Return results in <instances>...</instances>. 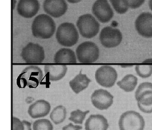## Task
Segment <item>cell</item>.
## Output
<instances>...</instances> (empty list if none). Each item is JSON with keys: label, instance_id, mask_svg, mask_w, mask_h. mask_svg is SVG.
Returning <instances> with one entry per match:
<instances>
[{"label": "cell", "instance_id": "cell-1", "mask_svg": "<svg viewBox=\"0 0 152 130\" xmlns=\"http://www.w3.org/2000/svg\"><path fill=\"white\" fill-rule=\"evenodd\" d=\"M31 31L35 37L42 40L51 38L56 31V24L51 16L40 14L36 16L31 25Z\"/></svg>", "mask_w": 152, "mask_h": 130}, {"label": "cell", "instance_id": "cell-2", "mask_svg": "<svg viewBox=\"0 0 152 130\" xmlns=\"http://www.w3.org/2000/svg\"><path fill=\"white\" fill-rule=\"evenodd\" d=\"M58 43L64 47L75 46L79 40V33L75 25L71 22L60 24L56 31Z\"/></svg>", "mask_w": 152, "mask_h": 130}, {"label": "cell", "instance_id": "cell-3", "mask_svg": "<svg viewBox=\"0 0 152 130\" xmlns=\"http://www.w3.org/2000/svg\"><path fill=\"white\" fill-rule=\"evenodd\" d=\"M43 79V73L41 68L37 65H30L22 71L18 77L16 83L20 88L28 86L36 88L39 86Z\"/></svg>", "mask_w": 152, "mask_h": 130}, {"label": "cell", "instance_id": "cell-4", "mask_svg": "<svg viewBox=\"0 0 152 130\" xmlns=\"http://www.w3.org/2000/svg\"><path fill=\"white\" fill-rule=\"evenodd\" d=\"M77 26L81 36L87 39L94 37L99 33L100 28L96 18L90 13L80 16L77 21Z\"/></svg>", "mask_w": 152, "mask_h": 130}, {"label": "cell", "instance_id": "cell-5", "mask_svg": "<svg viewBox=\"0 0 152 130\" xmlns=\"http://www.w3.org/2000/svg\"><path fill=\"white\" fill-rule=\"evenodd\" d=\"M120 130H144L145 123L143 117L135 111L123 113L119 119Z\"/></svg>", "mask_w": 152, "mask_h": 130}, {"label": "cell", "instance_id": "cell-6", "mask_svg": "<svg viewBox=\"0 0 152 130\" xmlns=\"http://www.w3.org/2000/svg\"><path fill=\"white\" fill-rule=\"evenodd\" d=\"M76 55L77 60L81 63H93L99 59V47L93 42H83L77 48Z\"/></svg>", "mask_w": 152, "mask_h": 130}, {"label": "cell", "instance_id": "cell-7", "mask_svg": "<svg viewBox=\"0 0 152 130\" xmlns=\"http://www.w3.org/2000/svg\"><path fill=\"white\" fill-rule=\"evenodd\" d=\"M21 57L26 63L39 64L44 61L45 54L42 46L37 43H30L22 48Z\"/></svg>", "mask_w": 152, "mask_h": 130}, {"label": "cell", "instance_id": "cell-8", "mask_svg": "<svg viewBox=\"0 0 152 130\" xmlns=\"http://www.w3.org/2000/svg\"><path fill=\"white\" fill-rule=\"evenodd\" d=\"M99 39L102 46L107 48H112L117 47L122 43L123 34L117 28L107 26L101 30Z\"/></svg>", "mask_w": 152, "mask_h": 130}, {"label": "cell", "instance_id": "cell-9", "mask_svg": "<svg viewBox=\"0 0 152 130\" xmlns=\"http://www.w3.org/2000/svg\"><path fill=\"white\" fill-rule=\"evenodd\" d=\"M95 79L99 86L111 88L114 86L117 79V72L111 65H102L95 72Z\"/></svg>", "mask_w": 152, "mask_h": 130}, {"label": "cell", "instance_id": "cell-10", "mask_svg": "<svg viewBox=\"0 0 152 130\" xmlns=\"http://www.w3.org/2000/svg\"><path fill=\"white\" fill-rule=\"evenodd\" d=\"M92 13L102 23H107L114 16V11L108 0H96L92 6Z\"/></svg>", "mask_w": 152, "mask_h": 130}, {"label": "cell", "instance_id": "cell-11", "mask_svg": "<svg viewBox=\"0 0 152 130\" xmlns=\"http://www.w3.org/2000/svg\"><path fill=\"white\" fill-rule=\"evenodd\" d=\"M91 103L94 106L99 110H106L112 106L114 96L105 89H97L92 93Z\"/></svg>", "mask_w": 152, "mask_h": 130}, {"label": "cell", "instance_id": "cell-12", "mask_svg": "<svg viewBox=\"0 0 152 130\" xmlns=\"http://www.w3.org/2000/svg\"><path fill=\"white\" fill-rule=\"evenodd\" d=\"M134 27L137 32L144 38H152V13L143 12L136 19Z\"/></svg>", "mask_w": 152, "mask_h": 130}, {"label": "cell", "instance_id": "cell-13", "mask_svg": "<svg viewBox=\"0 0 152 130\" xmlns=\"http://www.w3.org/2000/svg\"><path fill=\"white\" fill-rule=\"evenodd\" d=\"M43 9L51 17L59 18L68 10V4L65 0H45Z\"/></svg>", "mask_w": 152, "mask_h": 130}, {"label": "cell", "instance_id": "cell-14", "mask_svg": "<svg viewBox=\"0 0 152 130\" xmlns=\"http://www.w3.org/2000/svg\"><path fill=\"white\" fill-rule=\"evenodd\" d=\"M38 0H19L16 5L18 14L25 19H31L36 16L39 10Z\"/></svg>", "mask_w": 152, "mask_h": 130}, {"label": "cell", "instance_id": "cell-15", "mask_svg": "<svg viewBox=\"0 0 152 130\" xmlns=\"http://www.w3.org/2000/svg\"><path fill=\"white\" fill-rule=\"evenodd\" d=\"M50 104L45 100H38L31 104L28 109V113L34 119L41 118L50 113Z\"/></svg>", "mask_w": 152, "mask_h": 130}, {"label": "cell", "instance_id": "cell-16", "mask_svg": "<svg viewBox=\"0 0 152 130\" xmlns=\"http://www.w3.org/2000/svg\"><path fill=\"white\" fill-rule=\"evenodd\" d=\"M68 71L67 65L62 64L59 65H45V73L46 77L50 81H59L62 80Z\"/></svg>", "mask_w": 152, "mask_h": 130}, {"label": "cell", "instance_id": "cell-17", "mask_svg": "<svg viewBox=\"0 0 152 130\" xmlns=\"http://www.w3.org/2000/svg\"><path fill=\"white\" fill-rule=\"evenodd\" d=\"M108 120L101 115H91L85 123L86 130H108Z\"/></svg>", "mask_w": 152, "mask_h": 130}, {"label": "cell", "instance_id": "cell-18", "mask_svg": "<svg viewBox=\"0 0 152 130\" xmlns=\"http://www.w3.org/2000/svg\"><path fill=\"white\" fill-rule=\"evenodd\" d=\"M53 59L57 64H75L77 61V55L74 51L67 48L57 51Z\"/></svg>", "mask_w": 152, "mask_h": 130}, {"label": "cell", "instance_id": "cell-19", "mask_svg": "<svg viewBox=\"0 0 152 130\" xmlns=\"http://www.w3.org/2000/svg\"><path fill=\"white\" fill-rule=\"evenodd\" d=\"M91 83V80L86 74L80 71L74 79L69 82V86L75 94H79L88 88Z\"/></svg>", "mask_w": 152, "mask_h": 130}, {"label": "cell", "instance_id": "cell-20", "mask_svg": "<svg viewBox=\"0 0 152 130\" xmlns=\"http://www.w3.org/2000/svg\"><path fill=\"white\" fill-rule=\"evenodd\" d=\"M138 79L132 74L125 76L121 80L117 82V86L126 92H132L136 89Z\"/></svg>", "mask_w": 152, "mask_h": 130}, {"label": "cell", "instance_id": "cell-21", "mask_svg": "<svg viewBox=\"0 0 152 130\" xmlns=\"http://www.w3.org/2000/svg\"><path fill=\"white\" fill-rule=\"evenodd\" d=\"M135 71L137 74L141 78H148L152 74V58L146 59L135 66Z\"/></svg>", "mask_w": 152, "mask_h": 130}, {"label": "cell", "instance_id": "cell-22", "mask_svg": "<svg viewBox=\"0 0 152 130\" xmlns=\"http://www.w3.org/2000/svg\"><path fill=\"white\" fill-rule=\"evenodd\" d=\"M67 115V110L65 106L62 105L55 107L50 114V118L54 124L58 125L62 123L65 120Z\"/></svg>", "mask_w": 152, "mask_h": 130}, {"label": "cell", "instance_id": "cell-23", "mask_svg": "<svg viewBox=\"0 0 152 130\" xmlns=\"http://www.w3.org/2000/svg\"><path fill=\"white\" fill-rule=\"evenodd\" d=\"M113 8L119 14H125L129 9L127 0H109Z\"/></svg>", "mask_w": 152, "mask_h": 130}, {"label": "cell", "instance_id": "cell-24", "mask_svg": "<svg viewBox=\"0 0 152 130\" xmlns=\"http://www.w3.org/2000/svg\"><path fill=\"white\" fill-rule=\"evenodd\" d=\"M88 113H90L88 110L86 112H83L80 109L74 110V111L71 112V116L69 118V120L73 122V123H76V124L82 125L83 123V120L86 119V115Z\"/></svg>", "mask_w": 152, "mask_h": 130}, {"label": "cell", "instance_id": "cell-25", "mask_svg": "<svg viewBox=\"0 0 152 130\" xmlns=\"http://www.w3.org/2000/svg\"><path fill=\"white\" fill-rule=\"evenodd\" d=\"M53 127L48 119H39L33 123V130H53Z\"/></svg>", "mask_w": 152, "mask_h": 130}, {"label": "cell", "instance_id": "cell-26", "mask_svg": "<svg viewBox=\"0 0 152 130\" xmlns=\"http://www.w3.org/2000/svg\"><path fill=\"white\" fill-rule=\"evenodd\" d=\"M138 104L143 106L152 105V90H148L143 92L136 100Z\"/></svg>", "mask_w": 152, "mask_h": 130}, {"label": "cell", "instance_id": "cell-27", "mask_svg": "<svg viewBox=\"0 0 152 130\" xmlns=\"http://www.w3.org/2000/svg\"><path fill=\"white\" fill-rule=\"evenodd\" d=\"M148 90H152V83H150V82H145V83H141V84L138 86L136 92H135V99L137 100L139 98V96L141 94Z\"/></svg>", "mask_w": 152, "mask_h": 130}, {"label": "cell", "instance_id": "cell-28", "mask_svg": "<svg viewBox=\"0 0 152 130\" xmlns=\"http://www.w3.org/2000/svg\"><path fill=\"white\" fill-rule=\"evenodd\" d=\"M25 126L22 120L18 118L13 117L12 119V130H24Z\"/></svg>", "mask_w": 152, "mask_h": 130}, {"label": "cell", "instance_id": "cell-29", "mask_svg": "<svg viewBox=\"0 0 152 130\" xmlns=\"http://www.w3.org/2000/svg\"><path fill=\"white\" fill-rule=\"evenodd\" d=\"M145 0H127L129 8L137 9L144 4Z\"/></svg>", "mask_w": 152, "mask_h": 130}, {"label": "cell", "instance_id": "cell-30", "mask_svg": "<svg viewBox=\"0 0 152 130\" xmlns=\"http://www.w3.org/2000/svg\"><path fill=\"white\" fill-rule=\"evenodd\" d=\"M137 106L139 109L140 110L141 112H142L143 113H145V114H151V113H152V105L143 106L137 103Z\"/></svg>", "mask_w": 152, "mask_h": 130}, {"label": "cell", "instance_id": "cell-31", "mask_svg": "<svg viewBox=\"0 0 152 130\" xmlns=\"http://www.w3.org/2000/svg\"><path fill=\"white\" fill-rule=\"evenodd\" d=\"M83 127L80 125H74L73 123H68L62 128V130H82Z\"/></svg>", "mask_w": 152, "mask_h": 130}, {"label": "cell", "instance_id": "cell-32", "mask_svg": "<svg viewBox=\"0 0 152 130\" xmlns=\"http://www.w3.org/2000/svg\"><path fill=\"white\" fill-rule=\"evenodd\" d=\"M24 123V126H25V129L24 130H32L31 129V123L30 122L27 121V120H22Z\"/></svg>", "mask_w": 152, "mask_h": 130}, {"label": "cell", "instance_id": "cell-33", "mask_svg": "<svg viewBox=\"0 0 152 130\" xmlns=\"http://www.w3.org/2000/svg\"><path fill=\"white\" fill-rule=\"evenodd\" d=\"M67 1L70 3H72V4H76V3H78L80 1H81L82 0H67Z\"/></svg>", "mask_w": 152, "mask_h": 130}, {"label": "cell", "instance_id": "cell-34", "mask_svg": "<svg viewBox=\"0 0 152 130\" xmlns=\"http://www.w3.org/2000/svg\"><path fill=\"white\" fill-rule=\"evenodd\" d=\"M16 4V0H12V10H14Z\"/></svg>", "mask_w": 152, "mask_h": 130}, {"label": "cell", "instance_id": "cell-35", "mask_svg": "<svg viewBox=\"0 0 152 130\" xmlns=\"http://www.w3.org/2000/svg\"><path fill=\"white\" fill-rule=\"evenodd\" d=\"M148 5H149L150 9H151V10L152 11V0H149V1H148Z\"/></svg>", "mask_w": 152, "mask_h": 130}]
</instances>
